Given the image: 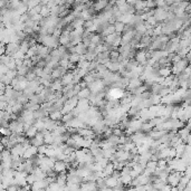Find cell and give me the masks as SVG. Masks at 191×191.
I'll use <instances>...</instances> for the list:
<instances>
[{
	"instance_id": "52",
	"label": "cell",
	"mask_w": 191,
	"mask_h": 191,
	"mask_svg": "<svg viewBox=\"0 0 191 191\" xmlns=\"http://www.w3.org/2000/svg\"><path fill=\"white\" fill-rule=\"evenodd\" d=\"M47 149H48V145L47 144L40 145V146H38V153L39 154H46Z\"/></svg>"
},
{
	"instance_id": "33",
	"label": "cell",
	"mask_w": 191,
	"mask_h": 191,
	"mask_svg": "<svg viewBox=\"0 0 191 191\" xmlns=\"http://www.w3.org/2000/svg\"><path fill=\"white\" fill-rule=\"evenodd\" d=\"M134 8H135V11L136 10H145V8H148L146 7V1L144 0H137L134 4Z\"/></svg>"
},
{
	"instance_id": "20",
	"label": "cell",
	"mask_w": 191,
	"mask_h": 191,
	"mask_svg": "<svg viewBox=\"0 0 191 191\" xmlns=\"http://www.w3.org/2000/svg\"><path fill=\"white\" fill-rule=\"evenodd\" d=\"M105 65L107 66V68L110 69L111 72H119L120 68H121V63L120 62H112V60H110Z\"/></svg>"
},
{
	"instance_id": "7",
	"label": "cell",
	"mask_w": 191,
	"mask_h": 191,
	"mask_svg": "<svg viewBox=\"0 0 191 191\" xmlns=\"http://www.w3.org/2000/svg\"><path fill=\"white\" fill-rule=\"evenodd\" d=\"M115 158L117 161H129L130 159V155H131V152L130 151H126V150H117L115 152Z\"/></svg>"
},
{
	"instance_id": "22",
	"label": "cell",
	"mask_w": 191,
	"mask_h": 191,
	"mask_svg": "<svg viewBox=\"0 0 191 191\" xmlns=\"http://www.w3.org/2000/svg\"><path fill=\"white\" fill-rule=\"evenodd\" d=\"M75 51L80 55H85V54H87V46L83 42H80L75 46Z\"/></svg>"
},
{
	"instance_id": "31",
	"label": "cell",
	"mask_w": 191,
	"mask_h": 191,
	"mask_svg": "<svg viewBox=\"0 0 191 191\" xmlns=\"http://www.w3.org/2000/svg\"><path fill=\"white\" fill-rule=\"evenodd\" d=\"M106 140L109 141L112 145H114V146H117L120 144V136L115 135V134H112L111 136L106 137Z\"/></svg>"
},
{
	"instance_id": "4",
	"label": "cell",
	"mask_w": 191,
	"mask_h": 191,
	"mask_svg": "<svg viewBox=\"0 0 191 191\" xmlns=\"http://www.w3.org/2000/svg\"><path fill=\"white\" fill-rule=\"evenodd\" d=\"M49 186V182L47 179L44 180H37L36 182L31 184V190L33 191H38V190H46L47 187Z\"/></svg>"
},
{
	"instance_id": "14",
	"label": "cell",
	"mask_w": 191,
	"mask_h": 191,
	"mask_svg": "<svg viewBox=\"0 0 191 191\" xmlns=\"http://www.w3.org/2000/svg\"><path fill=\"white\" fill-rule=\"evenodd\" d=\"M51 48L49 47L45 46V45H42V44H38V53H37V55L40 57V58H45L46 56H48L51 54Z\"/></svg>"
},
{
	"instance_id": "13",
	"label": "cell",
	"mask_w": 191,
	"mask_h": 191,
	"mask_svg": "<svg viewBox=\"0 0 191 191\" xmlns=\"http://www.w3.org/2000/svg\"><path fill=\"white\" fill-rule=\"evenodd\" d=\"M191 133V130L189 129V126H183L181 129H179L178 130V135L182 139L183 143H187V140H188V135Z\"/></svg>"
},
{
	"instance_id": "54",
	"label": "cell",
	"mask_w": 191,
	"mask_h": 191,
	"mask_svg": "<svg viewBox=\"0 0 191 191\" xmlns=\"http://www.w3.org/2000/svg\"><path fill=\"white\" fill-rule=\"evenodd\" d=\"M126 4V0H116V6L120 7V6H122V4Z\"/></svg>"
},
{
	"instance_id": "37",
	"label": "cell",
	"mask_w": 191,
	"mask_h": 191,
	"mask_svg": "<svg viewBox=\"0 0 191 191\" xmlns=\"http://www.w3.org/2000/svg\"><path fill=\"white\" fill-rule=\"evenodd\" d=\"M114 170L115 169H114V164H113V162H110V163H109V164H107V166L104 168V170H103V171H104V173H105L106 175L109 177V175H112V174H113Z\"/></svg>"
},
{
	"instance_id": "17",
	"label": "cell",
	"mask_w": 191,
	"mask_h": 191,
	"mask_svg": "<svg viewBox=\"0 0 191 191\" xmlns=\"http://www.w3.org/2000/svg\"><path fill=\"white\" fill-rule=\"evenodd\" d=\"M109 4V1H105V0H96L94 2V8L97 13H101L103 10H105L106 7Z\"/></svg>"
},
{
	"instance_id": "42",
	"label": "cell",
	"mask_w": 191,
	"mask_h": 191,
	"mask_svg": "<svg viewBox=\"0 0 191 191\" xmlns=\"http://www.w3.org/2000/svg\"><path fill=\"white\" fill-rule=\"evenodd\" d=\"M95 80H96V78L94 77V75H93V74H92L91 72L87 73V74H86V75H85V76L83 77V81H85L86 83H87V84H89V83H92V82H94Z\"/></svg>"
},
{
	"instance_id": "49",
	"label": "cell",
	"mask_w": 191,
	"mask_h": 191,
	"mask_svg": "<svg viewBox=\"0 0 191 191\" xmlns=\"http://www.w3.org/2000/svg\"><path fill=\"white\" fill-rule=\"evenodd\" d=\"M69 62H71V60H69V58H60L59 66H62V67H64V68H66V69H67ZM67 71H68V69H67Z\"/></svg>"
},
{
	"instance_id": "47",
	"label": "cell",
	"mask_w": 191,
	"mask_h": 191,
	"mask_svg": "<svg viewBox=\"0 0 191 191\" xmlns=\"http://www.w3.org/2000/svg\"><path fill=\"white\" fill-rule=\"evenodd\" d=\"M37 181V177H36V174L35 173H29L28 175H27V182L29 183V184H33L34 182H36Z\"/></svg>"
},
{
	"instance_id": "55",
	"label": "cell",
	"mask_w": 191,
	"mask_h": 191,
	"mask_svg": "<svg viewBox=\"0 0 191 191\" xmlns=\"http://www.w3.org/2000/svg\"><path fill=\"white\" fill-rule=\"evenodd\" d=\"M51 1V0H42V2H40V4H42V6H46V4H48Z\"/></svg>"
},
{
	"instance_id": "58",
	"label": "cell",
	"mask_w": 191,
	"mask_h": 191,
	"mask_svg": "<svg viewBox=\"0 0 191 191\" xmlns=\"http://www.w3.org/2000/svg\"><path fill=\"white\" fill-rule=\"evenodd\" d=\"M144 1H148V0H144Z\"/></svg>"
},
{
	"instance_id": "5",
	"label": "cell",
	"mask_w": 191,
	"mask_h": 191,
	"mask_svg": "<svg viewBox=\"0 0 191 191\" xmlns=\"http://www.w3.org/2000/svg\"><path fill=\"white\" fill-rule=\"evenodd\" d=\"M143 121L141 119H130V123H129V129L132 130L133 132L141 131V127H142ZM126 127V129H127Z\"/></svg>"
},
{
	"instance_id": "19",
	"label": "cell",
	"mask_w": 191,
	"mask_h": 191,
	"mask_svg": "<svg viewBox=\"0 0 191 191\" xmlns=\"http://www.w3.org/2000/svg\"><path fill=\"white\" fill-rule=\"evenodd\" d=\"M64 87L63 85V82H62V78H57V80H54V81L51 82V88L56 92V91H62Z\"/></svg>"
},
{
	"instance_id": "12",
	"label": "cell",
	"mask_w": 191,
	"mask_h": 191,
	"mask_svg": "<svg viewBox=\"0 0 191 191\" xmlns=\"http://www.w3.org/2000/svg\"><path fill=\"white\" fill-rule=\"evenodd\" d=\"M168 132L169 131H166V130H157V129H153L152 131L149 133V135L151 136L153 140H160L162 136L166 135Z\"/></svg>"
},
{
	"instance_id": "34",
	"label": "cell",
	"mask_w": 191,
	"mask_h": 191,
	"mask_svg": "<svg viewBox=\"0 0 191 191\" xmlns=\"http://www.w3.org/2000/svg\"><path fill=\"white\" fill-rule=\"evenodd\" d=\"M54 140H55V137L53 135V133L51 131H48L45 134V137H44V141H45V144H53L54 143Z\"/></svg>"
},
{
	"instance_id": "18",
	"label": "cell",
	"mask_w": 191,
	"mask_h": 191,
	"mask_svg": "<svg viewBox=\"0 0 191 191\" xmlns=\"http://www.w3.org/2000/svg\"><path fill=\"white\" fill-rule=\"evenodd\" d=\"M89 106H91V103H89L88 98H80L78 104H77V107H78V109H80L82 112L87 111L89 109Z\"/></svg>"
},
{
	"instance_id": "29",
	"label": "cell",
	"mask_w": 191,
	"mask_h": 191,
	"mask_svg": "<svg viewBox=\"0 0 191 191\" xmlns=\"http://www.w3.org/2000/svg\"><path fill=\"white\" fill-rule=\"evenodd\" d=\"M30 71V68L26 65H21L19 67H17V73H18V76H26L27 73Z\"/></svg>"
},
{
	"instance_id": "10",
	"label": "cell",
	"mask_w": 191,
	"mask_h": 191,
	"mask_svg": "<svg viewBox=\"0 0 191 191\" xmlns=\"http://www.w3.org/2000/svg\"><path fill=\"white\" fill-rule=\"evenodd\" d=\"M10 151H11V154H13V155H19V157H22V155H24V153H25V151H26V148L24 146L22 143H18V144H16L15 146H13V148L10 149Z\"/></svg>"
},
{
	"instance_id": "24",
	"label": "cell",
	"mask_w": 191,
	"mask_h": 191,
	"mask_svg": "<svg viewBox=\"0 0 191 191\" xmlns=\"http://www.w3.org/2000/svg\"><path fill=\"white\" fill-rule=\"evenodd\" d=\"M63 115L64 114L62 113V110H56L49 113V117H51V120H55V121H62Z\"/></svg>"
},
{
	"instance_id": "48",
	"label": "cell",
	"mask_w": 191,
	"mask_h": 191,
	"mask_svg": "<svg viewBox=\"0 0 191 191\" xmlns=\"http://www.w3.org/2000/svg\"><path fill=\"white\" fill-rule=\"evenodd\" d=\"M158 166L161 168V169H166V166H168V160L166 159H160L158 161Z\"/></svg>"
},
{
	"instance_id": "2",
	"label": "cell",
	"mask_w": 191,
	"mask_h": 191,
	"mask_svg": "<svg viewBox=\"0 0 191 191\" xmlns=\"http://www.w3.org/2000/svg\"><path fill=\"white\" fill-rule=\"evenodd\" d=\"M88 87H89V89L92 91V93H98V92L105 89L106 85L102 78H98V80H95L94 82L89 83Z\"/></svg>"
},
{
	"instance_id": "8",
	"label": "cell",
	"mask_w": 191,
	"mask_h": 191,
	"mask_svg": "<svg viewBox=\"0 0 191 191\" xmlns=\"http://www.w3.org/2000/svg\"><path fill=\"white\" fill-rule=\"evenodd\" d=\"M54 171L57 173H62V172H66L67 171V163L62 160H56L55 164H54Z\"/></svg>"
},
{
	"instance_id": "45",
	"label": "cell",
	"mask_w": 191,
	"mask_h": 191,
	"mask_svg": "<svg viewBox=\"0 0 191 191\" xmlns=\"http://www.w3.org/2000/svg\"><path fill=\"white\" fill-rule=\"evenodd\" d=\"M0 132H1V133H2V135H4V136H10L11 134H13V131H11V129H10V127L1 126Z\"/></svg>"
},
{
	"instance_id": "30",
	"label": "cell",
	"mask_w": 191,
	"mask_h": 191,
	"mask_svg": "<svg viewBox=\"0 0 191 191\" xmlns=\"http://www.w3.org/2000/svg\"><path fill=\"white\" fill-rule=\"evenodd\" d=\"M120 180H121V182L123 183L124 186H130L132 182V180H133V178L131 177V174H124V175H121V178H120Z\"/></svg>"
},
{
	"instance_id": "11",
	"label": "cell",
	"mask_w": 191,
	"mask_h": 191,
	"mask_svg": "<svg viewBox=\"0 0 191 191\" xmlns=\"http://www.w3.org/2000/svg\"><path fill=\"white\" fill-rule=\"evenodd\" d=\"M37 154H38V146L30 145L29 148L26 149V151L22 157L25 158V159H30V158L35 157V155H37Z\"/></svg>"
},
{
	"instance_id": "16",
	"label": "cell",
	"mask_w": 191,
	"mask_h": 191,
	"mask_svg": "<svg viewBox=\"0 0 191 191\" xmlns=\"http://www.w3.org/2000/svg\"><path fill=\"white\" fill-rule=\"evenodd\" d=\"M62 82H63L64 86L68 84H74V74L72 71H68L66 74H64L62 76Z\"/></svg>"
},
{
	"instance_id": "46",
	"label": "cell",
	"mask_w": 191,
	"mask_h": 191,
	"mask_svg": "<svg viewBox=\"0 0 191 191\" xmlns=\"http://www.w3.org/2000/svg\"><path fill=\"white\" fill-rule=\"evenodd\" d=\"M170 93H173V92L171 91V88H170V87H166V86H164V87L161 89V92L159 93V95H160L161 97H164V96H166V95H169Z\"/></svg>"
},
{
	"instance_id": "44",
	"label": "cell",
	"mask_w": 191,
	"mask_h": 191,
	"mask_svg": "<svg viewBox=\"0 0 191 191\" xmlns=\"http://www.w3.org/2000/svg\"><path fill=\"white\" fill-rule=\"evenodd\" d=\"M80 59H81V55H80V54H77V53L71 54V56H69V60H71L72 63L77 64L78 62H80Z\"/></svg>"
},
{
	"instance_id": "40",
	"label": "cell",
	"mask_w": 191,
	"mask_h": 191,
	"mask_svg": "<svg viewBox=\"0 0 191 191\" xmlns=\"http://www.w3.org/2000/svg\"><path fill=\"white\" fill-rule=\"evenodd\" d=\"M13 56L11 55H8V54H4V55H1V58H0V63H2V64H7L9 63V62H11L13 60Z\"/></svg>"
},
{
	"instance_id": "9",
	"label": "cell",
	"mask_w": 191,
	"mask_h": 191,
	"mask_svg": "<svg viewBox=\"0 0 191 191\" xmlns=\"http://www.w3.org/2000/svg\"><path fill=\"white\" fill-rule=\"evenodd\" d=\"M121 182V180H120V178H116V177H114V175H109V177H106L105 178V183L106 186L109 188H111V189H114L119 183Z\"/></svg>"
},
{
	"instance_id": "25",
	"label": "cell",
	"mask_w": 191,
	"mask_h": 191,
	"mask_svg": "<svg viewBox=\"0 0 191 191\" xmlns=\"http://www.w3.org/2000/svg\"><path fill=\"white\" fill-rule=\"evenodd\" d=\"M37 133H38V129L35 126V125H31V126L25 132V135L27 136L28 139H31V137H35Z\"/></svg>"
},
{
	"instance_id": "32",
	"label": "cell",
	"mask_w": 191,
	"mask_h": 191,
	"mask_svg": "<svg viewBox=\"0 0 191 191\" xmlns=\"http://www.w3.org/2000/svg\"><path fill=\"white\" fill-rule=\"evenodd\" d=\"M153 130V125L149 121H146V122H143V124H142V127H141V131H143L144 133H146V134H149L150 132Z\"/></svg>"
},
{
	"instance_id": "27",
	"label": "cell",
	"mask_w": 191,
	"mask_h": 191,
	"mask_svg": "<svg viewBox=\"0 0 191 191\" xmlns=\"http://www.w3.org/2000/svg\"><path fill=\"white\" fill-rule=\"evenodd\" d=\"M114 33H116V30H115V26L114 24H110V25L106 27L105 29L103 30L102 33V36L103 37H105V36H107V35H111V34H114Z\"/></svg>"
},
{
	"instance_id": "6",
	"label": "cell",
	"mask_w": 191,
	"mask_h": 191,
	"mask_svg": "<svg viewBox=\"0 0 191 191\" xmlns=\"http://www.w3.org/2000/svg\"><path fill=\"white\" fill-rule=\"evenodd\" d=\"M135 34H136L135 28H134V29L129 30V31H126V33H123V34H122V42H121V45H125V44H131L132 39L134 38Z\"/></svg>"
},
{
	"instance_id": "28",
	"label": "cell",
	"mask_w": 191,
	"mask_h": 191,
	"mask_svg": "<svg viewBox=\"0 0 191 191\" xmlns=\"http://www.w3.org/2000/svg\"><path fill=\"white\" fill-rule=\"evenodd\" d=\"M125 25H126V24H124L123 21H121V20H116V21H115L114 26H115V30H116V33H119V34H122V33L124 31Z\"/></svg>"
},
{
	"instance_id": "57",
	"label": "cell",
	"mask_w": 191,
	"mask_h": 191,
	"mask_svg": "<svg viewBox=\"0 0 191 191\" xmlns=\"http://www.w3.org/2000/svg\"><path fill=\"white\" fill-rule=\"evenodd\" d=\"M188 88H191V76L188 78Z\"/></svg>"
},
{
	"instance_id": "35",
	"label": "cell",
	"mask_w": 191,
	"mask_h": 191,
	"mask_svg": "<svg viewBox=\"0 0 191 191\" xmlns=\"http://www.w3.org/2000/svg\"><path fill=\"white\" fill-rule=\"evenodd\" d=\"M135 30H136V33H139V34H141L142 36H144V35L146 34V31H148V28H146L144 22H142V24L136 26Z\"/></svg>"
},
{
	"instance_id": "50",
	"label": "cell",
	"mask_w": 191,
	"mask_h": 191,
	"mask_svg": "<svg viewBox=\"0 0 191 191\" xmlns=\"http://www.w3.org/2000/svg\"><path fill=\"white\" fill-rule=\"evenodd\" d=\"M146 7H148L149 9H155L158 7L157 1H155V0H148V1H146Z\"/></svg>"
},
{
	"instance_id": "26",
	"label": "cell",
	"mask_w": 191,
	"mask_h": 191,
	"mask_svg": "<svg viewBox=\"0 0 191 191\" xmlns=\"http://www.w3.org/2000/svg\"><path fill=\"white\" fill-rule=\"evenodd\" d=\"M91 94H92V91L89 89V87H84V88L81 89V92L77 94V96L80 98H89L91 96Z\"/></svg>"
},
{
	"instance_id": "21",
	"label": "cell",
	"mask_w": 191,
	"mask_h": 191,
	"mask_svg": "<svg viewBox=\"0 0 191 191\" xmlns=\"http://www.w3.org/2000/svg\"><path fill=\"white\" fill-rule=\"evenodd\" d=\"M120 35H122V34H119V33H114V34L107 35V36H105V37H104V42H105L106 44H109V45H112V46H113L114 42L116 40V39H117V37H119Z\"/></svg>"
},
{
	"instance_id": "36",
	"label": "cell",
	"mask_w": 191,
	"mask_h": 191,
	"mask_svg": "<svg viewBox=\"0 0 191 191\" xmlns=\"http://www.w3.org/2000/svg\"><path fill=\"white\" fill-rule=\"evenodd\" d=\"M76 106H74L73 104H71V103H68V102H66L65 104H64V106H63V109H62V113L63 114H66V113H69V112H72L74 109H75Z\"/></svg>"
},
{
	"instance_id": "51",
	"label": "cell",
	"mask_w": 191,
	"mask_h": 191,
	"mask_svg": "<svg viewBox=\"0 0 191 191\" xmlns=\"http://www.w3.org/2000/svg\"><path fill=\"white\" fill-rule=\"evenodd\" d=\"M9 71V67L6 64L0 63V74H7Z\"/></svg>"
},
{
	"instance_id": "53",
	"label": "cell",
	"mask_w": 191,
	"mask_h": 191,
	"mask_svg": "<svg viewBox=\"0 0 191 191\" xmlns=\"http://www.w3.org/2000/svg\"><path fill=\"white\" fill-rule=\"evenodd\" d=\"M7 66L9 67V69H17V64L15 62V58H13L11 62H9V63L7 64Z\"/></svg>"
},
{
	"instance_id": "39",
	"label": "cell",
	"mask_w": 191,
	"mask_h": 191,
	"mask_svg": "<svg viewBox=\"0 0 191 191\" xmlns=\"http://www.w3.org/2000/svg\"><path fill=\"white\" fill-rule=\"evenodd\" d=\"M74 117H75V116H74V114H73L72 112H69V113H66V114L63 115L62 122H63V124H65V123H67V122H69V121H72Z\"/></svg>"
},
{
	"instance_id": "56",
	"label": "cell",
	"mask_w": 191,
	"mask_h": 191,
	"mask_svg": "<svg viewBox=\"0 0 191 191\" xmlns=\"http://www.w3.org/2000/svg\"><path fill=\"white\" fill-rule=\"evenodd\" d=\"M187 144H191V133L188 135V140H187Z\"/></svg>"
},
{
	"instance_id": "38",
	"label": "cell",
	"mask_w": 191,
	"mask_h": 191,
	"mask_svg": "<svg viewBox=\"0 0 191 191\" xmlns=\"http://www.w3.org/2000/svg\"><path fill=\"white\" fill-rule=\"evenodd\" d=\"M163 87H164V86H163L161 83H154V84L152 85V87H151V92H152V94H159Z\"/></svg>"
},
{
	"instance_id": "1",
	"label": "cell",
	"mask_w": 191,
	"mask_h": 191,
	"mask_svg": "<svg viewBox=\"0 0 191 191\" xmlns=\"http://www.w3.org/2000/svg\"><path fill=\"white\" fill-rule=\"evenodd\" d=\"M189 64L190 63H189V60H188L187 58H181L178 63L172 64V67H171L172 68V74H174L175 76L180 75V74L189 66Z\"/></svg>"
},
{
	"instance_id": "43",
	"label": "cell",
	"mask_w": 191,
	"mask_h": 191,
	"mask_svg": "<svg viewBox=\"0 0 191 191\" xmlns=\"http://www.w3.org/2000/svg\"><path fill=\"white\" fill-rule=\"evenodd\" d=\"M26 78L28 80V81H34V80H36L37 78V75H36V73H35V71L33 69V68H30V71L28 73H27V75H26Z\"/></svg>"
},
{
	"instance_id": "41",
	"label": "cell",
	"mask_w": 191,
	"mask_h": 191,
	"mask_svg": "<svg viewBox=\"0 0 191 191\" xmlns=\"http://www.w3.org/2000/svg\"><path fill=\"white\" fill-rule=\"evenodd\" d=\"M42 17H48V16H51V8L48 7V6H42V13H40Z\"/></svg>"
},
{
	"instance_id": "15",
	"label": "cell",
	"mask_w": 191,
	"mask_h": 191,
	"mask_svg": "<svg viewBox=\"0 0 191 191\" xmlns=\"http://www.w3.org/2000/svg\"><path fill=\"white\" fill-rule=\"evenodd\" d=\"M81 189L83 190H97V183L96 181H83L81 183Z\"/></svg>"
},
{
	"instance_id": "3",
	"label": "cell",
	"mask_w": 191,
	"mask_h": 191,
	"mask_svg": "<svg viewBox=\"0 0 191 191\" xmlns=\"http://www.w3.org/2000/svg\"><path fill=\"white\" fill-rule=\"evenodd\" d=\"M143 84H144V82L142 81L140 77H132V78H130V83L127 85L126 89L133 93L134 89L137 88L139 86H141V85H143Z\"/></svg>"
},
{
	"instance_id": "23",
	"label": "cell",
	"mask_w": 191,
	"mask_h": 191,
	"mask_svg": "<svg viewBox=\"0 0 191 191\" xmlns=\"http://www.w3.org/2000/svg\"><path fill=\"white\" fill-rule=\"evenodd\" d=\"M172 74V68L170 66H164V67L159 68V75L162 77H168Z\"/></svg>"
}]
</instances>
